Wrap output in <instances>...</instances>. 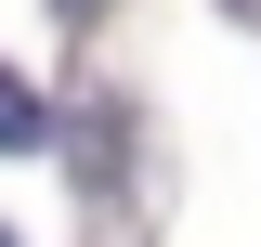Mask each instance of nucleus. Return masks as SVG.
Returning <instances> with one entry per match:
<instances>
[{"instance_id":"nucleus-3","label":"nucleus","mask_w":261,"mask_h":247,"mask_svg":"<svg viewBox=\"0 0 261 247\" xmlns=\"http://www.w3.org/2000/svg\"><path fill=\"white\" fill-rule=\"evenodd\" d=\"M0 247H13V221H0Z\"/></svg>"},{"instance_id":"nucleus-1","label":"nucleus","mask_w":261,"mask_h":247,"mask_svg":"<svg viewBox=\"0 0 261 247\" xmlns=\"http://www.w3.org/2000/svg\"><path fill=\"white\" fill-rule=\"evenodd\" d=\"M27 143H39V91L0 65V156H27Z\"/></svg>"},{"instance_id":"nucleus-2","label":"nucleus","mask_w":261,"mask_h":247,"mask_svg":"<svg viewBox=\"0 0 261 247\" xmlns=\"http://www.w3.org/2000/svg\"><path fill=\"white\" fill-rule=\"evenodd\" d=\"M53 13H105V0H53Z\"/></svg>"}]
</instances>
